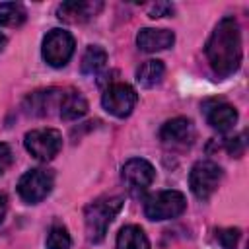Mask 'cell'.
Here are the masks:
<instances>
[{
    "instance_id": "23",
    "label": "cell",
    "mask_w": 249,
    "mask_h": 249,
    "mask_svg": "<svg viewBox=\"0 0 249 249\" xmlns=\"http://www.w3.org/2000/svg\"><path fill=\"white\" fill-rule=\"evenodd\" d=\"M173 14V4H167V2H156L152 8H150V18H163V16H171Z\"/></svg>"
},
{
    "instance_id": "14",
    "label": "cell",
    "mask_w": 249,
    "mask_h": 249,
    "mask_svg": "<svg viewBox=\"0 0 249 249\" xmlns=\"http://www.w3.org/2000/svg\"><path fill=\"white\" fill-rule=\"evenodd\" d=\"M175 43V35L169 29H154V27H144L136 35V45L144 53H156V51H165Z\"/></svg>"
},
{
    "instance_id": "10",
    "label": "cell",
    "mask_w": 249,
    "mask_h": 249,
    "mask_svg": "<svg viewBox=\"0 0 249 249\" xmlns=\"http://www.w3.org/2000/svg\"><path fill=\"white\" fill-rule=\"evenodd\" d=\"M103 4L99 0H80V2L70 0V2H62L56 8V16L64 23H84L93 16H97Z\"/></svg>"
},
{
    "instance_id": "1",
    "label": "cell",
    "mask_w": 249,
    "mask_h": 249,
    "mask_svg": "<svg viewBox=\"0 0 249 249\" xmlns=\"http://www.w3.org/2000/svg\"><path fill=\"white\" fill-rule=\"evenodd\" d=\"M206 60L216 76L228 78L241 64V31L237 21L228 16L218 21L204 47Z\"/></svg>"
},
{
    "instance_id": "19",
    "label": "cell",
    "mask_w": 249,
    "mask_h": 249,
    "mask_svg": "<svg viewBox=\"0 0 249 249\" xmlns=\"http://www.w3.org/2000/svg\"><path fill=\"white\" fill-rule=\"evenodd\" d=\"M27 14L19 2H0V27H19Z\"/></svg>"
},
{
    "instance_id": "8",
    "label": "cell",
    "mask_w": 249,
    "mask_h": 249,
    "mask_svg": "<svg viewBox=\"0 0 249 249\" xmlns=\"http://www.w3.org/2000/svg\"><path fill=\"white\" fill-rule=\"evenodd\" d=\"M138 101V93L132 86L124 84V82H115L111 84L103 95H101V103H103V109L107 113H111L113 117H119V119H124L132 113L134 105Z\"/></svg>"
},
{
    "instance_id": "12",
    "label": "cell",
    "mask_w": 249,
    "mask_h": 249,
    "mask_svg": "<svg viewBox=\"0 0 249 249\" xmlns=\"http://www.w3.org/2000/svg\"><path fill=\"white\" fill-rule=\"evenodd\" d=\"M204 115H206V121L208 124L218 130V132H228L233 128V124L237 123V111L233 105L226 103V101H208L204 105Z\"/></svg>"
},
{
    "instance_id": "13",
    "label": "cell",
    "mask_w": 249,
    "mask_h": 249,
    "mask_svg": "<svg viewBox=\"0 0 249 249\" xmlns=\"http://www.w3.org/2000/svg\"><path fill=\"white\" fill-rule=\"evenodd\" d=\"M62 95H64V91L58 89V88H49V89L35 91V93H31V95L27 97V101H25V111H27L29 115H37V117L51 115L53 109H58V107H60Z\"/></svg>"
},
{
    "instance_id": "16",
    "label": "cell",
    "mask_w": 249,
    "mask_h": 249,
    "mask_svg": "<svg viewBox=\"0 0 249 249\" xmlns=\"http://www.w3.org/2000/svg\"><path fill=\"white\" fill-rule=\"evenodd\" d=\"M117 249H150V241L140 226H124L117 235Z\"/></svg>"
},
{
    "instance_id": "15",
    "label": "cell",
    "mask_w": 249,
    "mask_h": 249,
    "mask_svg": "<svg viewBox=\"0 0 249 249\" xmlns=\"http://www.w3.org/2000/svg\"><path fill=\"white\" fill-rule=\"evenodd\" d=\"M86 113H88V101H86V97L80 91H76V89L64 91L62 101H60V107H58L60 119H64V121H76V119L84 117Z\"/></svg>"
},
{
    "instance_id": "7",
    "label": "cell",
    "mask_w": 249,
    "mask_h": 249,
    "mask_svg": "<svg viewBox=\"0 0 249 249\" xmlns=\"http://www.w3.org/2000/svg\"><path fill=\"white\" fill-rule=\"evenodd\" d=\"M54 185V175L49 169H29L25 171L19 181H18V195L29 202V204H37L43 198H47V195L53 191Z\"/></svg>"
},
{
    "instance_id": "20",
    "label": "cell",
    "mask_w": 249,
    "mask_h": 249,
    "mask_svg": "<svg viewBox=\"0 0 249 249\" xmlns=\"http://www.w3.org/2000/svg\"><path fill=\"white\" fill-rule=\"evenodd\" d=\"M72 243L70 233L64 226H53L47 235V249H68Z\"/></svg>"
},
{
    "instance_id": "9",
    "label": "cell",
    "mask_w": 249,
    "mask_h": 249,
    "mask_svg": "<svg viewBox=\"0 0 249 249\" xmlns=\"http://www.w3.org/2000/svg\"><path fill=\"white\" fill-rule=\"evenodd\" d=\"M195 136H196L195 126L187 117H175V119L163 123L160 128V140L171 148L189 146V144H193Z\"/></svg>"
},
{
    "instance_id": "22",
    "label": "cell",
    "mask_w": 249,
    "mask_h": 249,
    "mask_svg": "<svg viewBox=\"0 0 249 249\" xmlns=\"http://www.w3.org/2000/svg\"><path fill=\"white\" fill-rule=\"evenodd\" d=\"M226 150H228L231 156L239 158V156L245 152V134H239V136H231V138H228V140H226Z\"/></svg>"
},
{
    "instance_id": "18",
    "label": "cell",
    "mask_w": 249,
    "mask_h": 249,
    "mask_svg": "<svg viewBox=\"0 0 249 249\" xmlns=\"http://www.w3.org/2000/svg\"><path fill=\"white\" fill-rule=\"evenodd\" d=\"M105 62H107V53L99 45H89L82 54L80 70L84 76H95L105 66Z\"/></svg>"
},
{
    "instance_id": "21",
    "label": "cell",
    "mask_w": 249,
    "mask_h": 249,
    "mask_svg": "<svg viewBox=\"0 0 249 249\" xmlns=\"http://www.w3.org/2000/svg\"><path fill=\"white\" fill-rule=\"evenodd\" d=\"M239 237H241V233L237 228H222L216 231V241H218L220 249H237Z\"/></svg>"
},
{
    "instance_id": "17",
    "label": "cell",
    "mask_w": 249,
    "mask_h": 249,
    "mask_svg": "<svg viewBox=\"0 0 249 249\" xmlns=\"http://www.w3.org/2000/svg\"><path fill=\"white\" fill-rule=\"evenodd\" d=\"M163 74H165L163 62L152 58V60H146V62H142V64L138 66V70H136V80H138V84H140L142 88H154V86H158V84L161 82Z\"/></svg>"
},
{
    "instance_id": "4",
    "label": "cell",
    "mask_w": 249,
    "mask_h": 249,
    "mask_svg": "<svg viewBox=\"0 0 249 249\" xmlns=\"http://www.w3.org/2000/svg\"><path fill=\"white\" fill-rule=\"evenodd\" d=\"M222 175H224V171L218 163H214L210 160L196 161L189 173V185H191L193 195L200 200H208L220 187Z\"/></svg>"
},
{
    "instance_id": "11",
    "label": "cell",
    "mask_w": 249,
    "mask_h": 249,
    "mask_svg": "<svg viewBox=\"0 0 249 249\" xmlns=\"http://www.w3.org/2000/svg\"><path fill=\"white\" fill-rule=\"evenodd\" d=\"M123 181L128 185V189H148L154 179H156V171L152 167L150 161L142 160V158H132L123 165Z\"/></svg>"
},
{
    "instance_id": "5",
    "label": "cell",
    "mask_w": 249,
    "mask_h": 249,
    "mask_svg": "<svg viewBox=\"0 0 249 249\" xmlns=\"http://www.w3.org/2000/svg\"><path fill=\"white\" fill-rule=\"evenodd\" d=\"M74 37L64 29H51L43 39V58L53 68H62L74 54Z\"/></svg>"
},
{
    "instance_id": "24",
    "label": "cell",
    "mask_w": 249,
    "mask_h": 249,
    "mask_svg": "<svg viewBox=\"0 0 249 249\" xmlns=\"http://www.w3.org/2000/svg\"><path fill=\"white\" fill-rule=\"evenodd\" d=\"M12 160H14V156H12L10 146L4 144V142H0V175L12 165Z\"/></svg>"
},
{
    "instance_id": "2",
    "label": "cell",
    "mask_w": 249,
    "mask_h": 249,
    "mask_svg": "<svg viewBox=\"0 0 249 249\" xmlns=\"http://www.w3.org/2000/svg\"><path fill=\"white\" fill-rule=\"evenodd\" d=\"M123 208V198L121 196H103L93 202H89L84 210V222H86V233L91 243H99L115 216Z\"/></svg>"
},
{
    "instance_id": "3",
    "label": "cell",
    "mask_w": 249,
    "mask_h": 249,
    "mask_svg": "<svg viewBox=\"0 0 249 249\" xmlns=\"http://www.w3.org/2000/svg\"><path fill=\"white\" fill-rule=\"evenodd\" d=\"M187 198L179 191H160L144 200V214L148 220L160 222V220H171L185 212Z\"/></svg>"
},
{
    "instance_id": "6",
    "label": "cell",
    "mask_w": 249,
    "mask_h": 249,
    "mask_svg": "<svg viewBox=\"0 0 249 249\" xmlns=\"http://www.w3.org/2000/svg\"><path fill=\"white\" fill-rule=\"evenodd\" d=\"M25 150L39 161H51L62 150V134L56 128H35L25 134Z\"/></svg>"
},
{
    "instance_id": "26",
    "label": "cell",
    "mask_w": 249,
    "mask_h": 249,
    "mask_svg": "<svg viewBox=\"0 0 249 249\" xmlns=\"http://www.w3.org/2000/svg\"><path fill=\"white\" fill-rule=\"evenodd\" d=\"M6 41H8V39H6V35H2V33H0V51L6 47Z\"/></svg>"
},
{
    "instance_id": "25",
    "label": "cell",
    "mask_w": 249,
    "mask_h": 249,
    "mask_svg": "<svg viewBox=\"0 0 249 249\" xmlns=\"http://www.w3.org/2000/svg\"><path fill=\"white\" fill-rule=\"evenodd\" d=\"M6 210H8V198H6V195L0 193V222H2L4 216H6Z\"/></svg>"
}]
</instances>
